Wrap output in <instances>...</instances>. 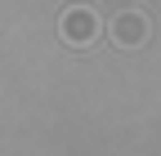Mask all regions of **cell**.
Instances as JSON below:
<instances>
[{
  "mask_svg": "<svg viewBox=\"0 0 161 156\" xmlns=\"http://www.w3.org/2000/svg\"><path fill=\"white\" fill-rule=\"evenodd\" d=\"M148 13L143 9H121L112 23H108V36H112V45L116 49H139V45H148Z\"/></svg>",
  "mask_w": 161,
  "mask_h": 156,
  "instance_id": "cell-1",
  "label": "cell"
},
{
  "mask_svg": "<svg viewBox=\"0 0 161 156\" xmlns=\"http://www.w3.org/2000/svg\"><path fill=\"white\" fill-rule=\"evenodd\" d=\"M58 31H63V40H67V45L85 49V45L98 40V18H94V9H85V5H72L63 18H58Z\"/></svg>",
  "mask_w": 161,
  "mask_h": 156,
  "instance_id": "cell-2",
  "label": "cell"
}]
</instances>
